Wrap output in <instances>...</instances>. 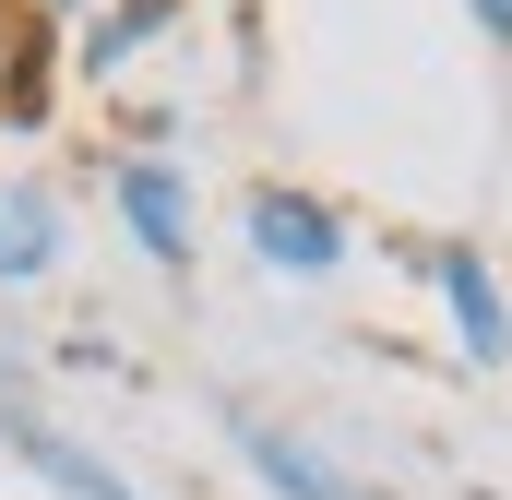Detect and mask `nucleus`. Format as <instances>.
I'll return each instance as SVG.
<instances>
[{
	"instance_id": "nucleus-1",
	"label": "nucleus",
	"mask_w": 512,
	"mask_h": 500,
	"mask_svg": "<svg viewBox=\"0 0 512 500\" xmlns=\"http://www.w3.org/2000/svg\"><path fill=\"white\" fill-rule=\"evenodd\" d=\"M0 441H12V453H24V465H36V477H48L60 500H143L120 465H96V453H84L72 429H48V417H36L24 393H0Z\"/></svg>"
},
{
	"instance_id": "nucleus-2",
	"label": "nucleus",
	"mask_w": 512,
	"mask_h": 500,
	"mask_svg": "<svg viewBox=\"0 0 512 500\" xmlns=\"http://www.w3.org/2000/svg\"><path fill=\"white\" fill-rule=\"evenodd\" d=\"M239 465H251L262 489H286V500H382L370 477H346L322 441H298V429H274V417H239Z\"/></svg>"
},
{
	"instance_id": "nucleus-3",
	"label": "nucleus",
	"mask_w": 512,
	"mask_h": 500,
	"mask_svg": "<svg viewBox=\"0 0 512 500\" xmlns=\"http://www.w3.org/2000/svg\"><path fill=\"white\" fill-rule=\"evenodd\" d=\"M251 250L274 274H334V262H346V227H334L310 191H251Z\"/></svg>"
},
{
	"instance_id": "nucleus-4",
	"label": "nucleus",
	"mask_w": 512,
	"mask_h": 500,
	"mask_svg": "<svg viewBox=\"0 0 512 500\" xmlns=\"http://www.w3.org/2000/svg\"><path fill=\"white\" fill-rule=\"evenodd\" d=\"M120 215H131V239L155 250V262H191V179L167 155H131L120 167Z\"/></svg>"
},
{
	"instance_id": "nucleus-5",
	"label": "nucleus",
	"mask_w": 512,
	"mask_h": 500,
	"mask_svg": "<svg viewBox=\"0 0 512 500\" xmlns=\"http://www.w3.org/2000/svg\"><path fill=\"white\" fill-rule=\"evenodd\" d=\"M429 274H441V298H453V334H465V358H477V370H501V358H512V310H501V274H489L477 250H441Z\"/></svg>"
},
{
	"instance_id": "nucleus-6",
	"label": "nucleus",
	"mask_w": 512,
	"mask_h": 500,
	"mask_svg": "<svg viewBox=\"0 0 512 500\" xmlns=\"http://www.w3.org/2000/svg\"><path fill=\"white\" fill-rule=\"evenodd\" d=\"M48 262H60V203L36 179H0V286H24Z\"/></svg>"
},
{
	"instance_id": "nucleus-7",
	"label": "nucleus",
	"mask_w": 512,
	"mask_h": 500,
	"mask_svg": "<svg viewBox=\"0 0 512 500\" xmlns=\"http://www.w3.org/2000/svg\"><path fill=\"white\" fill-rule=\"evenodd\" d=\"M167 24V0H120V12H96V36H84V72H120L131 48Z\"/></svg>"
},
{
	"instance_id": "nucleus-8",
	"label": "nucleus",
	"mask_w": 512,
	"mask_h": 500,
	"mask_svg": "<svg viewBox=\"0 0 512 500\" xmlns=\"http://www.w3.org/2000/svg\"><path fill=\"white\" fill-rule=\"evenodd\" d=\"M465 12H477V24H489V36L512 48V0H465Z\"/></svg>"
},
{
	"instance_id": "nucleus-9",
	"label": "nucleus",
	"mask_w": 512,
	"mask_h": 500,
	"mask_svg": "<svg viewBox=\"0 0 512 500\" xmlns=\"http://www.w3.org/2000/svg\"><path fill=\"white\" fill-rule=\"evenodd\" d=\"M48 12H72V0H48Z\"/></svg>"
}]
</instances>
